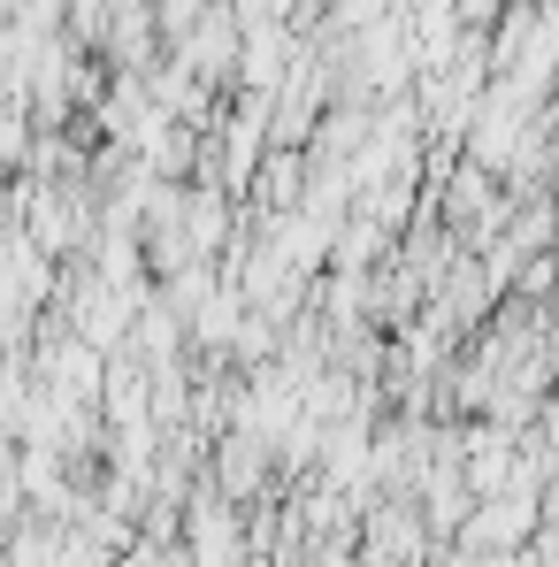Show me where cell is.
<instances>
[{"instance_id": "6da1fadb", "label": "cell", "mask_w": 559, "mask_h": 567, "mask_svg": "<svg viewBox=\"0 0 559 567\" xmlns=\"http://www.w3.org/2000/svg\"><path fill=\"white\" fill-rule=\"evenodd\" d=\"M291 31L283 23H261V31H246V47H238V78L253 85V93H269L283 78V62H291V47H283Z\"/></svg>"}, {"instance_id": "7a4b0ae2", "label": "cell", "mask_w": 559, "mask_h": 567, "mask_svg": "<svg viewBox=\"0 0 559 567\" xmlns=\"http://www.w3.org/2000/svg\"><path fill=\"white\" fill-rule=\"evenodd\" d=\"M123 567H185L169 545H138V553H123Z\"/></svg>"}, {"instance_id": "3957f363", "label": "cell", "mask_w": 559, "mask_h": 567, "mask_svg": "<svg viewBox=\"0 0 559 567\" xmlns=\"http://www.w3.org/2000/svg\"><path fill=\"white\" fill-rule=\"evenodd\" d=\"M299 8H322V0H299Z\"/></svg>"}]
</instances>
